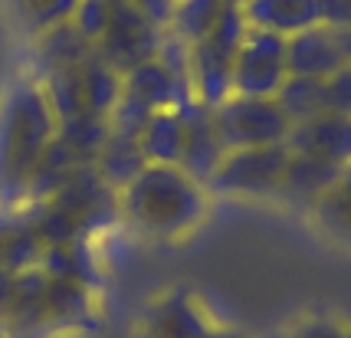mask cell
I'll list each match as a JSON object with an SVG mask.
<instances>
[{"label":"cell","instance_id":"6da1fadb","mask_svg":"<svg viewBox=\"0 0 351 338\" xmlns=\"http://www.w3.org/2000/svg\"><path fill=\"white\" fill-rule=\"evenodd\" d=\"M60 119L30 69L0 86V210L20 207Z\"/></svg>","mask_w":351,"mask_h":338},{"label":"cell","instance_id":"7a4b0ae2","mask_svg":"<svg viewBox=\"0 0 351 338\" xmlns=\"http://www.w3.org/2000/svg\"><path fill=\"white\" fill-rule=\"evenodd\" d=\"M210 194L181 165H145L119 191V217L152 240H184L204 224Z\"/></svg>","mask_w":351,"mask_h":338},{"label":"cell","instance_id":"3957f363","mask_svg":"<svg viewBox=\"0 0 351 338\" xmlns=\"http://www.w3.org/2000/svg\"><path fill=\"white\" fill-rule=\"evenodd\" d=\"M210 122L223 152L282 145L292 128L276 99H243V95H230L227 102L210 108Z\"/></svg>","mask_w":351,"mask_h":338},{"label":"cell","instance_id":"277c9868","mask_svg":"<svg viewBox=\"0 0 351 338\" xmlns=\"http://www.w3.org/2000/svg\"><path fill=\"white\" fill-rule=\"evenodd\" d=\"M286 161H289L286 141L282 145H266V148L227 152L204 187H207V194H223V197H279Z\"/></svg>","mask_w":351,"mask_h":338},{"label":"cell","instance_id":"5b68a950","mask_svg":"<svg viewBox=\"0 0 351 338\" xmlns=\"http://www.w3.org/2000/svg\"><path fill=\"white\" fill-rule=\"evenodd\" d=\"M289 79L286 69V36L250 27L243 43L233 56V95L243 99H276L282 82Z\"/></svg>","mask_w":351,"mask_h":338},{"label":"cell","instance_id":"8992f818","mask_svg":"<svg viewBox=\"0 0 351 338\" xmlns=\"http://www.w3.org/2000/svg\"><path fill=\"white\" fill-rule=\"evenodd\" d=\"M161 36H165V30H158L132 0H119V3H112V14H108L102 36L95 40V53L119 76H125L135 66L158 56Z\"/></svg>","mask_w":351,"mask_h":338},{"label":"cell","instance_id":"52a82bcc","mask_svg":"<svg viewBox=\"0 0 351 338\" xmlns=\"http://www.w3.org/2000/svg\"><path fill=\"white\" fill-rule=\"evenodd\" d=\"M214 312L194 289H168L158 292L141 309L135 325V338H204L217 328Z\"/></svg>","mask_w":351,"mask_h":338},{"label":"cell","instance_id":"ba28073f","mask_svg":"<svg viewBox=\"0 0 351 338\" xmlns=\"http://www.w3.org/2000/svg\"><path fill=\"white\" fill-rule=\"evenodd\" d=\"M286 148L289 154H306V158H319L335 168H345L351 165V115L322 112L308 122L292 125Z\"/></svg>","mask_w":351,"mask_h":338},{"label":"cell","instance_id":"9c48e42d","mask_svg":"<svg viewBox=\"0 0 351 338\" xmlns=\"http://www.w3.org/2000/svg\"><path fill=\"white\" fill-rule=\"evenodd\" d=\"M341 66H345V56H341L335 30H328L322 23L286 40V69H289V76L328 79Z\"/></svg>","mask_w":351,"mask_h":338},{"label":"cell","instance_id":"30bf717a","mask_svg":"<svg viewBox=\"0 0 351 338\" xmlns=\"http://www.w3.org/2000/svg\"><path fill=\"white\" fill-rule=\"evenodd\" d=\"M184 119V154H181V168L197 178L200 184H207V178L217 171V165L223 161V148L217 141L214 122H210V108L200 106L197 99L181 106Z\"/></svg>","mask_w":351,"mask_h":338},{"label":"cell","instance_id":"8fae6325","mask_svg":"<svg viewBox=\"0 0 351 338\" xmlns=\"http://www.w3.org/2000/svg\"><path fill=\"white\" fill-rule=\"evenodd\" d=\"M243 16L250 27L289 40L319 23V0H246Z\"/></svg>","mask_w":351,"mask_h":338},{"label":"cell","instance_id":"7c38bea8","mask_svg":"<svg viewBox=\"0 0 351 338\" xmlns=\"http://www.w3.org/2000/svg\"><path fill=\"white\" fill-rule=\"evenodd\" d=\"M341 168L319 161V158H306V154H289L286 171H282V184H279V200H289L295 207H312L315 200L335 184Z\"/></svg>","mask_w":351,"mask_h":338},{"label":"cell","instance_id":"4fadbf2b","mask_svg":"<svg viewBox=\"0 0 351 338\" xmlns=\"http://www.w3.org/2000/svg\"><path fill=\"white\" fill-rule=\"evenodd\" d=\"M46 276L69 279L99 289V260H95V240H69V243L43 246V256L36 263Z\"/></svg>","mask_w":351,"mask_h":338},{"label":"cell","instance_id":"5bb4252c","mask_svg":"<svg viewBox=\"0 0 351 338\" xmlns=\"http://www.w3.org/2000/svg\"><path fill=\"white\" fill-rule=\"evenodd\" d=\"M308 214L322 237L338 246H351V165L341 168L335 184L308 207Z\"/></svg>","mask_w":351,"mask_h":338},{"label":"cell","instance_id":"9a60e30c","mask_svg":"<svg viewBox=\"0 0 351 338\" xmlns=\"http://www.w3.org/2000/svg\"><path fill=\"white\" fill-rule=\"evenodd\" d=\"M141 154L148 165H181L184 154V119L181 108H161L152 112L138 135Z\"/></svg>","mask_w":351,"mask_h":338},{"label":"cell","instance_id":"2e32d148","mask_svg":"<svg viewBox=\"0 0 351 338\" xmlns=\"http://www.w3.org/2000/svg\"><path fill=\"white\" fill-rule=\"evenodd\" d=\"M145 165H148V161H145V154H141L138 138H132V135H119V132L108 135L106 148H102L99 158H95V171H99L102 181H106L108 187H115V191H122V187L128 184Z\"/></svg>","mask_w":351,"mask_h":338},{"label":"cell","instance_id":"e0dca14e","mask_svg":"<svg viewBox=\"0 0 351 338\" xmlns=\"http://www.w3.org/2000/svg\"><path fill=\"white\" fill-rule=\"evenodd\" d=\"M108 135H112V122H108V119H95V115L66 119V122H60V128H56V138L76 154L82 165H95V158L106 148Z\"/></svg>","mask_w":351,"mask_h":338},{"label":"cell","instance_id":"ac0fdd59","mask_svg":"<svg viewBox=\"0 0 351 338\" xmlns=\"http://www.w3.org/2000/svg\"><path fill=\"white\" fill-rule=\"evenodd\" d=\"M276 102L292 125L308 122V119L325 112V79L289 76L282 82V89L276 93Z\"/></svg>","mask_w":351,"mask_h":338},{"label":"cell","instance_id":"d6986e66","mask_svg":"<svg viewBox=\"0 0 351 338\" xmlns=\"http://www.w3.org/2000/svg\"><path fill=\"white\" fill-rule=\"evenodd\" d=\"M3 3L10 7L14 20L27 36H40L60 23H69V16L79 7V0H3Z\"/></svg>","mask_w":351,"mask_h":338},{"label":"cell","instance_id":"ffe728a7","mask_svg":"<svg viewBox=\"0 0 351 338\" xmlns=\"http://www.w3.org/2000/svg\"><path fill=\"white\" fill-rule=\"evenodd\" d=\"M220 10H223V0H178L168 33H174L187 47H194L210 33Z\"/></svg>","mask_w":351,"mask_h":338},{"label":"cell","instance_id":"44dd1931","mask_svg":"<svg viewBox=\"0 0 351 338\" xmlns=\"http://www.w3.org/2000/svg\"><path fill=\"white\" fill-rule=\"evenodd\" d=\"M108 14H112V3H106V0H79L76 14L69 16V23H73V30L82 40H89L95 47V40L102 36V30L108 23Z\"/></svg>","mask_w":351,"mask_h":338},{"label":"cell","instance_id":"7402d4cb","mask_svg":"<svg viewBox=\"0 0 351 338\" xmlns=\"http://www.w3.org/2000/svg\"><path fill=\"white\" fill-rule=\"evenodd\" d=\"M282 338H351V325L332 315H306L299 322H292Z\"/></svg>","mask_w":351,"mask_h":338},{"label":"cell","instance_id":"603a6c76","mask_svg":"<svg viewBox=\"0 0 351 338\" xmlns=\"http://www.w3.org/2000/svg\"><path fill=\"white\" fill-rule=\"evenodd\" d=\"M325 112L351 115V66L348 62L325 79Z\"/></svg>","mask_w":351,"mask_h":338},{"label":"cell","instance_id":"cb8c5ba5","mask_svg":"<svg viewBox=\"0 0 351 338\" xmlns=\"http://www.w3.org/2000/svg\"><path fill=\"white\" fill-rule=\"evenodd\" d=\"M319 23L328 30H348L351 0H319Z\"/></svg>","mask_w":351,"mask_h":338},{"label":"cell","instance_id":"d4e9b609","mask_svg":"<svg viewBox=\"0 0 351 338\" xmlns=\"http://www.w3.org/2000/svg\"><path fill=\"white\" fill-rule=\"evenodd\" d=\"M132 3L152 20L158 30H168L171 16H174V7H178V0H132Z\"/></svg>","mask_w":351,"mask_h":338},{"label":"cell","instance_id":"484cf974","mask_svg":"<svg viewBox=\"0 0 351 338\" xmlns=\"http://www.w3.org/2000/svg\"><path fill=\"white\" fill-rule=\"evenodd\" d=\"M20 273H23V269H20ZM14 279H16L14 269H3V266H0V312H3V306H7V295H10V289H14Z\"/></svg>","mask_w":351,"mask_h":338},{"label":"cell","instance_id":"4316f807","mask_svg":"<svg viewBox=\"0 0 351 338\" xmlns=\"http://www.w3.org/2000/svg\"><path fill=\"white\" fill-rule=\"evenodd\" d=\"M204 338H250V335H246V332H240L237 325L220 322V325L214 328V332H210V335H204Z\"/></svg>","mask_w":351,"mask_h":338},{"label":"cell","instance_id":"83f0119b","mask_svg":"<svg viewBox=\"0 0 351 338\" xmlns=\"http://www.w3.org/2000/svg\"><path fill=\"white\" fill-rule=\"evenodd\" d=\"M335 36H338V47H341V56L351 66V27L348 30H335Z\"/></svg>","mask_w":351,"mask_h":338},{"label":"cell","instance_id":"f1b7e54d","mask_svg":"<svg viewBox=\"0 0 351 338\" xmlns=\"http://www.w3.org/2000/svg\"><path fill=\"white\" fill-rule=\"evenodd\" d=\"M243 3L246 0H223V7H240V10H243Z\"/></svg>","mask_w":351,"mask_h":338},{"label":"cell","instance_id":"f546056e","mask_svg":"<svg viewBox=\"0 0 351 338\" xmlns=\"http://www.w3.org/2000/svg\"><path fill=\"white\" fill-rule=\"evenodd\" d=\"M106 3H119V0H106Z\"/></svg>","mask_w":351,"mask_h":338}]
</instances>
